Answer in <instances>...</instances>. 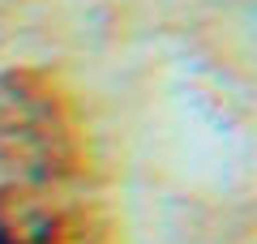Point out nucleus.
Instances as JSON below:
<instances>
[{"mask_svg": "<svg viewBox=\"0 0 257 244\" xmlns=\"http://www.w3.org/2000/svg\"><path fill=\"white\" fill-rule=\"evenodd\" d=\"M0 244H22V240H18V235H13V231H9V227H5V218H0Z\"/></svg>", "mask_w": 257, "mask_h": 244, "instance_id": "1", "label": "nucleus"}]
</instances>
